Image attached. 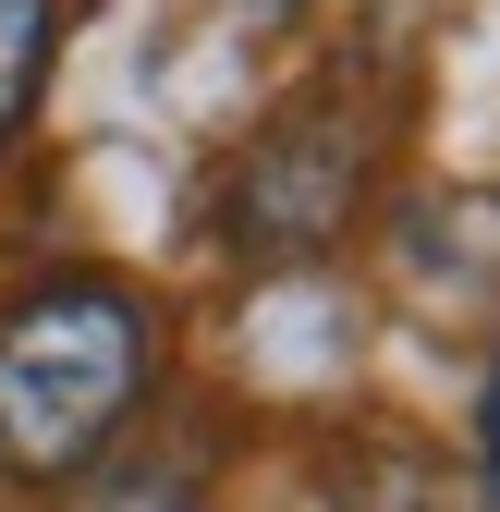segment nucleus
<instances>
[{"label":"nucleus","instance_id":"7","mask_svg":"<svg viewBox=\"0 0 500 512\" xmlns=\"http://www.w3.org/2000/svg\"><path fill=\"white\" fill-rule=\"evenodd\" d=\"M269 13H305V0H269Z\"/></svg>","mask_w":500,"mask_h":512},{"label":"nucleus","instance_id":"1","mask_svg":"<svg viewBox=\"0 0 500 512\" xmlns=\"http://www.w3.org/2000/svg\"><path fill=\"white\" fill-rule=\"evenodd\" d=\"M159 317L122 281H37L0 305V476L13 488H74L147 403Z\"/></svg>","mask_w":500,"mask_h":512},{"label":"nucleus","instance_id":"3","mask_svg":"<svg viewBox=\"0 0 500 512\" xmlns=\"http://www.w3.org/2000/svg\"><path fill=\"white\" fill-rule=\"evenodd\" d=\"M49 37H61V13H49V0H0V147H13V135H25V110H37Z\"/></svg>","mask_w":500,"mask_h":512},{"label":"nucleus","instance_id":"6","mask_svg":"<svg viewBox=\"0 0 500 512\" xmlns=\"http://www.w3.org/2000/svg\"><path fill=\"white\" fill-rule=\"evenodd\" d=\"M488 488H500V366H488Z\"/></svg>","mask_w":500,"mask_h":512},{"label":"nucleus","instance_id":"2","mask_svg":"<svg viewBox=\"0 0 500 512\" xmlns=\"http://www.w3.org/2000/svg\"><path fill=\"white\" fill-rule=\"evenodd\" d=\"M354 183H366V122H342V110H293V122H269L257 147H244V171H232V244L244 256H318L342 220H354Z\"/></svg>","mask_w":500,"mask_h":512},{"label":"nucleus","instance_id":"5","mask_svg":"<svg viewBox=\"0 0 500 512\" xmlns=\"http://www.w3.org/2000/svg\"><path fill=\"white\" fill-rule=\"evenodd\" d=\"M74 512H208V500H196V476H159V464H147V476H110V488H86Z\"/></svg>","mask_w":500,"mask_h":512},{"label":"nucleus","instance_id":"4","mask_svg":"<svg viewBox=\"0 0 500 512\" xmlns=\"http://www.w3.org/2000/svg\"><path fill=\"white\" fill-rule=\"evenodd\" d=\"M342 500H354V512H464V488H452L440 464H415V452H366V464L342 476Z\"/></svg>","mask_w":500,"mask_h":512}]
</instances>
